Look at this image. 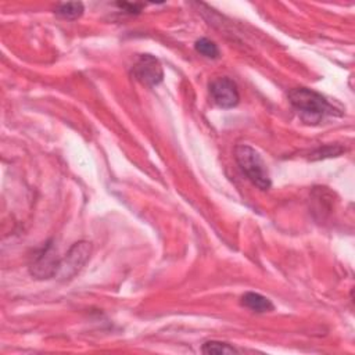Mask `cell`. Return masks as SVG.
<instances>
[{
    "label": "cell",
    "instance_id": "cell-2",
    "mask_svg": "<svg viewBox=\"0 0 355 355\" xmlns=\"http://www.w3.org/2000/svg\"><path fill=\"white\" fill-rule=\"evenodd\" d=\"M234 157L240 169L261 190H268L272 184L266 165L261 155L248 144H239L234 148Z\"/></svg>",
    "mask_w": 355,
    "mask_h": 355
},
{
    "label": "cell",
    "instance_id": "cell-8",
    "mask_svg": "<svg viewBox=\"0 0 355 355\" xmlns=\"http://www.w3.org/2000/svg\"><path fill=\"white\" fill-rule=\"evenodd\" d=\"M83 11L85 8L80 1H69V3H60L54 12L62 19L73 21V19H78L83 14Z\"/></svg>",
    "mask_w": 355,
    "mask_h": 355
},
{
    "label": "cell",
    "instance_id": "cell-4",
    "mask_svg": "<svg viewBox=\"0 0 355 355\" xmlns=\"http://www.w3.org/2000/svg\"><path fill=\"white\" fill-rule=\"evenodd\" d=\"M132 75L136 80L146 86H157L164 79L162 65L158 58L151 54H141L132 68Z\"/></svg>",
    "mask_w": 355,
    "mask_h": 355
},
{
    "label": "cell",
    "instance_id": "cell-12",
    "mask_svg": "<svg viewBox=\"0 0 355 355\" xmlns=\"http://www.w3.org/2000/svg\"><path fill=\"white\" fill-rule=\"evenodd\" d=\"M116 6L128 14H137L144 7V4H141V3H125V1L123 3H116Z\"/></svg>",
    "mask_w": 355,
    "mask_h": 355
},
{
    "label": "cell",
    "instance_id": "cell-1",
    "mask_svg": "<svg viewBox=\"0 0 355 355\" xmlns=\"http://www.w3.org/2000/svg\"><path fill=\"white\" fill-rule=\"evenodd\" d=\"M287 97L294 110L308 123H318L336 111L324 96L308 87H294L287 93Z\"/></svg>",
    "mask_w": 355,
    "mask_h": 355
},
{
    "label": "cell",
    "instance_id": "cell-3",
    "mask_svg": "<svg viewBox=\"0 0 355 355\" xmlns=\"http://www.w3.org/2000/svg\"><path fill=\"white\" fill-rule=\"evenodd\" d=\"M90 252H92L90 243H87V241L75 243L69 248L67 255L60 261L58 270H57L55 276H58L64 280L75 276L80 270V268L86 263V261L89 259Z\"/></svg>",
    "mask_w": 355,
    "mask_h": 355
},
{
    "label": "cell",
    "instance_id": "cell-6",
    "mask_svg": "<svg viewBox=\"0 0 355 355\" xmlns=\"http://www.w3.org/2000/svg\"><path fill=\"white\" fill-rule=\"evenodd\" d=\"M60 261L61 259L55 255L53 244L47 243L46 247H43L36 255L31 266V273L37 279H50L57 275Z\"/></svg>",
    "mask_w": 355,
    "mask_h": 355
},
{
    "label": "cell",
    "instance_id": "cell-9",
    "mask_svg": "<svg viewBox=\"0 0 355 355\" xmlns=\"http://www.w3.org/2000/svg\"><path fill=\"white\" fill-rule=\"evenodd\" d=\"M201 351L207 355H223V354H237L239 351L227 344V343H222V341H207L202 344L201 347Z\"/></svg>",
    "mask_w": 355,
    "mask_h": 355
},
{
    "label": "cell",
    "instance_id": "cell-11",
    "mask_svg": "<svg viewBox=\"0 0 355 355\" xmlns=\"http://www.w3.org/2000/svg\"><path fill=\"white\" fill-rule=\"evenodd\" d=\"M340 153H343V148L338 147L337 150H334V147L331 146H327V147H323V148H319L316 150L315 153H312L313 157H311L312 159H316V158H322V157H334V155H338Z\"/></svg>",
    "mask_w": 355,
    "mask_h": 355
},
{
    "label": "cell",
    "instance_id": "cell-5",
    "mask_svg": "<svg viewBox=\"0 0 355 355\" xmlns=\"http://www.w3.org/2000/svg\"><path fill=\"white\" fill-rule=\"evenodd\" d=\"M208 87L214 103L220 108H233L240 101L237 85L227 76L215 78Z\"/></svg>",
    "mask_w": 355,
    "mask_h": 355
},
{
    "label": "cell",
    "instance_id": "cell-10",
    "mask_svg": "<svg viewBox=\"0 0 355 355\" xmlns=\"http://www.w3.org/2000/svg\"><path fill=\"white\" fill-rule=\"evenodd\" d=\"M194 49H196L197 53H200L201 55H204V57H207V58L215 60V58L219 57V49H218V46H216L212 40H209V39H207V37H200L198 40H196Z\"/></svg>",
    "mask_w": 355,
    "mask_h": 355
},
{
    "label": "cell",
    "instance_id": "cell-7",
    "mask_svg": "<svg viewBox=\"0 0 355 355\" xmlns=\"http://www.w3.org/2000/svg\"><path fill=\"white\" fill-rule=\"evenodd\" d=\"M241 304L244 306H247L248 309L258 312V313H263V312H270L275 309V305L272 304V301L259 294V293H254V291H248L241 297Z\"/></svg>",
    "mask_w": 355,
    "mask_h": 355
}]
</instances>
